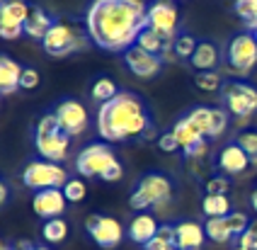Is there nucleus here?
Wrapping results in <instances>:
<instances>
[{
    "instance_id": "obj_1",
    "label": "nucleus",
    "mask_w": 257,
    "mask_h": 250,
    "mask_svg": "<svg viewBox=\"0 0 257 250\" xmlns=\"http://www.w3.org/2000/svg\"><path fill=\"white\" fill-rule=\"evenodd\" d=\"M90 42L112 54H124L136 44L139 34L148 27L146 0H92L83 20Z\"/></svg>"
},
{
    "instance_id": "obj_2",
    "label": "nucleus",
    "mask_w": 257,
    "mask_h": 250,
    "mask_svg": "<svg viewBox=\"0 0 257 250\" xmlns=\"http://www.w3.org/2000/svg\"><path fill=\"white\" fill-rule=\"evenodd\" d=\"M97 134L107 144H121L128 139H146L153 134V119L143 97L131 90H121L97 109Z\"/></svg>"
},
{
    "instance_id": "obj_3",
    "label": "nucleus",
    "mask_w": 257,
    "mask_h": 250,
    "mask_svg": "<svg viewBox=\"0 0 257 250\" xmlns=\"http://www.w3.org/2000/svg\"><path fill=\"white\" fill-rule=\"evenodd\" d=\"M34 148L42 156V161L63 163L71 153V136L61 129L58 117L54 112H46L39 117L34 127Z\"/></svg>"
},
{
    "instance_id": "obj_4",
    "label": "nucleus",
    "mask_w": 257,
    "mask_h": 250,
    "mask_svg": "<svg viewBox=\"0 0 257 250\" xmlns=\"http://www.w3.org/2000/svg\"><path fill=\"white\" fill-rule=\"evenodd\" d=\"M172 192H175V185H172L170 175L151 170V173L141 175V180L136 182V187H134L131 197H128V206L136 209V211L158 209V206L170 202Z\"/></svg>"
},
{
    "instance_id": "obj_5",
    "label": "nucleus",
    "mask_w": 257,
    "mask_h": 250,
    "mask_svg": "<svg viewBox=\"0 0 257 250\" xmlns=\"http://www.w3.org/2000/svg\"><path fill=\"white\" fill-rule=\"evenodd\" d=\"M87 44H90V37H87L85 27L78 30L75 25L63 22V20H54L51 30L46 32V37L42 39V49L54 59H63L68 54L83 51Z\"/></svg>"
},
{
    "instance_id": "obj_6",
    "label": "nucleus",
    "mask_w": 257,
    "mask_h": 250,
    "mask_svg": "<svg viewBox=\"0 0 257 250\" xmlns=\"http://www.w3.org/2000/svg\"><path fill=\"white\" fill-rule=\"evenodd\" d=\"M22 185L29 187L34 192L42 190H54V187H63L71 177L68 170L61 165V163H51V161H32L22 168Z\"/></svg>"
},
{
    "instance_id": "obj_7",
    "label": "nucleus",
    "mask_w": 257,
    "mask_h": 250,
    "mask_svg": "<svg viewBox=\"0 0 257 250\" xmlns=\"http://www.w3.org/2000/svg\"><path fill=\"white\" fill-rule=\"evenodd\" d=\"M226 66L233 75L245 78L257 66V39L252 32L235 34L226 46Z\"/></svg>"
},
{
    "instance_id": "obj_8",
    "label": "nucleus",
    "mask_w": 257,
    "mask_h": 250,
    "mask_svg": "<svg viewBox=\"0 0 257 250\" xmlns=\"http://www.w3.org/2000/svg\"><path fill=\"white\" fill-rule=\"evenodd\" d=\"M221 102L228 114L250 119L257 112V88L245 80H226L221 88Z\"/></svg>"
},
{
    "instance_id": "obj_9",
    "label": "nucleus",
    "mask_w": 257,
    "mask_h": 250,
    "mask_svg": "<svg viewBox=\"0 0 257 250\" xmlns=\"http://www.w3.org/2000/svg\"><path fill=\"white\" fill-rule=\"evenodd\" d=\"M114 161L116 156L112 146L104 144V141H97V144H87L75 156V170L80 177H102Z\"/></svg>"
},
{
    "instance_id": "obj_10",
    "label": "nucleus",
    "mask_w": 257,
    "mask_h": 250,
    "mask_svg": "<svg viewBox=\"0 0 257 250\" xmlns=\"http://www.w3.org/2000/svg\"><path fill=\"white\" fill-rule=\"evenodd\" d=\"M85 231L102 250H114L124 240V226L121 221L109 214H90L85 219Z\"/></svg>"
},
{
    "instance_id": "obj_11",
    "label": "nucleus",
    "mask_w": 257,
    "mask_h": 250,
    "mask_svg": "<svg viewBox=\"0 0 257 250\" xmlns=\"http://www.w3.org/2000/svg\"><path fill=\"white\" fill-rule=\"evenodd\" d=\"M54 114L58 117V124H61V129L68 134V136H80V134H85L87 124H90V117H87V109L85 104L80 102V100H75V97H66V100H61L58 107L54 109Z\"/></svg>"
},
{
    "instance_id": "obj_12",
    "label": "nucleus",
    "mask_w": 257,
    "mask_h": 250,
    "mask_svg": "<svg viewBox=\"0 0 257 250\" xmlns=\"http://www.w3.org/2000/svg\"><path fill=\"white\" fill-rule=\"evenodd\" d=\"M148 27L160 32L163 37L175 39L180 27V13L170 0H153L148 3Z\"/></svg>"
},
{
    "instance_id": "obj_13",
    "label": "nucleus",
    "mask_w": 257,
    "mask_h": 250,
    "mask_svg": "<svg viewBox=\"0 0 257 250\" xmlns=\"http://www.w3.org/2000/svg\"><path fill=\"white\" fill-rule=\"evenodd\" d=\"M124 63H126L128 71L139 78H156L163 71V59L156 54H148L146 49L136 44L124 51Z\"/></svg>"
},
{
    "instance_id": "obj_14",
    "label": "nucleus",
    "mask_w": 257,
    "mask_h": 250,
    "mask_svg": "<svg viewBox=\"0 0 257 250\" xmlns=\"http://www.w3.org/2000/svg\"><path fill=\"white\" fill-rule=\"evenodd\" d=\"M66 204H68V199H66L63 190H58V187L34 192V197H32V209H34V214L42 216L44 221L58 219V216L66 211Z\"/></svg>"
},
{
    "instance_id": "obj_15",
    "label": "nucleus",
    "mask_w": 257,
    "mask_h": 250,
    "mask_svg": "<svg viewBox=\"0 0 257 250\" xmlns=\"http://www.w3.org/2000/svg\"><path fill=\"white\" fill-rule=\"evenodd\" d=\"M216 165H218V170L223 175H243L252 163H250V158H247V153H245L243 148L233 141V144H226V146L218 151Z\"/></svg>"
},
{
    "instance_id": "obj_16",
    "label": "nucleus",
    "mask_w": 257,
    "mask_h": 250,
    "mask_svg": "<svg viewBox=\"0 0 257 250\" xmlns=\"http://www.w3.org/2000/svg\"><path fill=\"white\" fill-rule=\"evenodd\" d=\"M206 240V231L197 221H180L175 223V248L177 250H201Z\"/></svg>"
},
{
    "instance_id": "obj_17",
    "label": "nucleus",
    "mask_w": 257,
    "mask_h": 250,
    "mask_svg": "<svg viewBox=\"0 0 257 250\" xmlns=\"http://www.w3.org/2000/svg\"><path fill=\"white\" fill-rule=\"evenodd\" d=\"M158 228H160V223L158 219L151 214V211H139L131 223H128V238L136 243V245H146L151 238H156L158 235Z\"/></svg>"
},
{
    "instance_id": "obj_18",
    "label": "nucleus",
    "mask_w": 257,
    "mask_h": 250,
    "mask_svg": "<svg viewBox=\"0 0 257 250\" xmlns=\"http://www.w3.org/2000/svg\"><path fill=\"white\" fill-rule=\"evenodd\" d=\"M189 63H192V68H194L197 73L216 71L218 63H221V49H218V44L209 42V39H201L199 44H197V51L192 54Z\"/></svg>"
},
{
    "instance_id": "obj_19",
    "label": "nucleus",
    "mask_w": 257,
    "mask_h": 250,
    "mask_svg": "<svg viewBox=\"0 0 257 250\" xmlns=\"http://www.w3.org/2000/svg\"><path fill=\"white\" fill-rule=\"evenodd\" d=\"M22 68L15 59L0 54V95H13L20 90V75H22Z\"/></svg>"
},
{
    "instance_id": "obj_20",
    "label": "nucleus",
    "mask_w": 257,
    "mask_h": 250,
    "mask_svg": "<svg viewBox=\"0 0 257 250\" xmlns=\"http://www.w3.org/2000/svg\"><path fill=\"white\" fill-rule=\"evenodd\" d=\"M51 25H54V17L49 15L44 8H39V5H32L27 22H25V34L42 42L44 37H46V32L51 30Z\"/></svg>"
},
{
    "instance_id": "obj_21",
    "label": "nucleus",
    "mask_w": 257,
    "mask_h": 250,
    "mask_svg": "<svg viewBox=\"0 0 257 250\" xmlns=\"http://www.w3.org/2000/svg\"><path fill=\"white\" fill-rule=\"evenodd\" d=\"M136 46L146 49L148 54H156V56H160V59H165V56H168V51H172V39L163 37L160 32L151 30V27H146V30L139 34Z\"/></svg>"
},
{
    "instance_id": "obj_22",
    "label": "nucleus",
    "mask_w": 257,
    "mask_h": 250,
    "mask_svg": "<svg viewBox=\"0 0 257 250\" xmlns=\"http://www.w3.org/2000/svg\"><path fill=\"white\" fill-rule=\"evenodd\" d=\"M201 211L209 219H221L230 214V199L228 194H204L201 199Z\"/></svg>"
},
{
    "instance_id": "obj_23",
    "label": "nucleus",
    "mask_w": 257,
    "mask_h": 250,
    "mask_svg": "<svg viewBox=\"0 0 257 250\" xmlns=\"http://www.w3.org/2000/svg\"><path fill=\"white\" fill-rule=\"evenodd\" d=\"M121 90L116 88V83L109 78V75H102V78H97L95 83H92V88H90V97L95 100V102H109L112 97H116Z\"/></svg>"
},
{
    "instance_id": "obj_24",
    "label": "nucleus",
    "mask_w": 257,
    "mask_h": 250,
    "mask_svg": "<svg viewBox=\"0 0 257 250\" xmlns=\"http://www.w3.org/2000/svg\"><path fill=\"white\" fill-rule=\"evenodd\" d=\"M29 10H32V5L27 0H3V5H0V15L17 22V25H22V27L27 22Z\"/></svg>"
},
{
    "instance_id": "obj_25",
    "label": "nucleus",
    "mask_w": 257,
    "mask_h": 250,
    "mask_svg": "<svg viewBox=\"0 0 257 250\" xmlns=\"http://www.w3.org/2000/svg\"><path fill=\"white\" fill-rule=\"evenodd\" d=\"M66 235H68V223L61 219H49L44 221L42 226V238L49 243V245H58V243H63L66 240Z\"/></svg>"
},
{
    "instance_id": "obj_26",
    "label": "nucleus",
    "mask_w": 257,
    "mask_h": 250,
    "mask_svg": "<svg viewBox=\"0 0 257 250\" xmlns=\"http://www.w3.org/2000/svg\"><path fill=\"white\" fill-rule=\"evenodd\" d=\"M233 10L245 22L247 30H257V0H233Z\"/></svg>"
},
{
    "instance_id": "obj_27",
    "label": "nucleus",
    "mask_w": 257,
    "mask_h": 250,
    "mask_svg": "<svg viewBox=\"0 0 257 250\" xmlns=\"http://www.w3.org/2000/svg\"><path fill=\"white\" fill-rule=\"evenodd\" d=\"M204 231H206V238L214 240V243H228V240H233V235L228 231V223H226V216H221V219H206Z\"/></svg>"
},
{
    "instance_id": "obj_28",
    "label": "nucleus",
    "mask_w": 257,
    "mask_h": 250,
    "mask_svg": "<svg viewBox=\"0 0 257 250\" xmlns=\"http://www.w3.org/2000/svg\"><path fill=\"white\" fill-rule=\"evenodd\" d=\"M197 44H199V39L197 37H192V34H177L175 39H172V56L175 59H192V54L197 51Z\"/></svg>"
},
{
    "instance_id": "obj_29",
    "label": "nucleus",
    "mask_w": 257,
    "mask_h": 250,
    "mask_svg": "<svg viewBox=\"0 0 257 250\" xmlns=\"http://www.w3.org/2000/svg\"><path fill=\"white\" fill-rule=\"evenodd\" d=\"M194 85L201 92H221L223 88V78L218 71H204V73L194 75Z\"/></svg>"
},
{
    "instance_id": "obj_30",
    "label": "nucleus",
    "mask_w": 257,
    "mask_h": 250,
    "mask_svg": "<svg viewBox=\"0 0 257 250\" xmlns=\"http://www.w3.org/2000/svg\"><path fill=\"white\" fill-rule=\"evenodd\" d=\"M187 119L201 132L204 139H209V132H211V107H194L187 112Z\"/></svg>"
},
{
    "instance_id": "obj_31",
    "label": "nucleus",
    "mask_w": 257,
    "mask_h": 250,
    "mask_svg": "<svg viewBox=\"0 0 257 250\" xmlns=\"http://www.w3.org/2000/svg\"><path fill=\"white\" fill-rule=\"evenodd\" d=\"M235 144L247 153V158L252 165H257V129H243L235 136Z\"/></svg>"
},
{
    "instance_id": "obj_32",
    "label": "nucleus",
    "mask_w": 257,
    "mask_h": 250,
    "mask_svg": "<svg viewBox=\"0 0 257 250\" xmlns=\"http://www.w3.org/2000/svg\"><path fill=\"white\" fill-rule=\"evenodd\" d=\"M63 194H66V199L71 202V204H80L83 199H85V194H87V185L80 180V177H71L63 187Z\"/></svg>"
},
{
    "instance_id": "obj_33",
    "label": "nucleus",
    "mask_w": 257,
    "mask_h": 250,
    "mask_svg": "<svg viewBox=\"0 0 257 250\" xmlns=\"http://www.w3.org/2000/svg\"><path fill=\"white\" fill-rule=\"evenodd\" d=\"M228 112L226 107H211V132H209V139H218L223 136L226 129H228Z\"/></svg>"
},
{
    "instance_id": "obj_34",
    "label": "nucleus",
    "mask_w": 257,
    "mask_h": 250,
    "mask_svg": "<svg viewBox=\"0 0 257 250\" xmlns=\"http://www.w3.org/2000/svg\"><path fill=\"white\" fill-rule=\"evenodd\" d=\"M226 223H228V231L233 238H240L245 233V228L250 226V219H247V214L243 211H230L228 216H226Z\"/></svg>"
},
{
    "instance_id": "obj_35",
    "label": "nucleus",
    "mask_w": 257,
    "mask_h": 250,
    "mask_svg": "<svg viewBox=\"0 0 257 250\" xmlns=\"http://www.w3.org/2000/svg\"><path fill=\"white\" fill-rule=\"evenodd\" d=\"M228 175H214L206 180V194H228Z\"/></svg>"
},
{
    "instance_id": "obj_36",
    "label": "nucleus",
    "mask_w": 257,
    "mask_h": 250,
    "mask_svg": "<svg viewBox=\"0 0 257 250\" xmlns=\"http://www.w3.org/2000/svg\"><path fill=\"white\" fill-rule=\"evenodd\" d=\"M238 248L257 250V219L250 221V226L245 228V233L238 238Z\"/></svg>"
},
{
    "instance_id": "obj_37",
    "label": "nucleus",
    "mask_w": 257,
    "mask_h": 250,
    "mask_svg": "<svg viewBox=\"0 0 257 250\" xmlns=\"http://www.w3.org/2000/svg\"><path fill=\"white\" fill-rule=\"evenodd\" d=\"M42 83V75L37 68H22V75H20V90H34L39 88Z\"/></svg>"
},
{
    "instance_id": "obj_38",
    "label": "nucleus",
    "mask_w": 257,
    "mask_h": 250,
    "mask_svg": "<svg viewBox=\"0 0 257 250\" xmlns=\"http://www.w3.org/2000/svg\"><path fill=\"white\" fill-rule=\"evenodd\" d=\"M156 146L160 148L163 153H175V151H180V144H177V139H175L172 129H170V132H165V134H160V136H158Z\"/></svg>"
},
{
    "instance_id": "obj_39",
    "label": "nucleus",
    "mask_w": 257,
    "mask_h": 250,
    "mask_svg": "<svg viewBox=\"0 0 257 250\" xmlns=\"http://www.w3.org/2000/svg\"><path fill=\"white\" fill-rule=\"evenodd\" d=\"M143 250H177V248H175L172 240L163 238V235H156V238H151V240L143 245Z\"/></svg>"
},
{
    "instance_id": "obj_40",
    "label": "nucleus",
    "mask_w": 257,
    "mask_h": 250,
    "mask_svg": "<svg viewBox=\"0 0 257 250\" xmlns=\"http://www.w3.org/2000/svg\"><path fill=\"white\" fill-rule=\"evenodd\" d=\"M121 177H124V165L119 161H114L109 168H107V173H104L100 180H104V182H119Z\"/></svg>"
},
{
    "instance_id": "obj_41",
    "label": "nucleus",
    "mask_w": 257,
    "mask_h": 250,
    "mask_svg": "<svg viewBox=\"0 0 257 250\" xmlns=\"http://www.w3.org/2000/svg\"><path fill=\"white\" fill-rule=\"evenodd\" d=\"M8 197H10V187H8V182L0 177V206L8 202Z\"/></svg>"
},
{
    "instance_id": "obj_42",
    "label": "nucleus",
    "mask_w": 257,
    "mask_h": 250,
    "mask_svg": "<svg viewBox=\"0 0 257 250\" xmlns=\"http://www.w3.org/2000/svg\"><path fill=\"white\" fill-rule=\"evenodd\" d=\"M250 206L255 209V214H257V190L252 192V194H250Z\"/></svg>"
},
{
    "instance_id": "obj_43",
    "label": "nucleus",
    "mask_w": 257,
    "mask_h": 250,
    "mask_svg": "<svg viewBox=\"0 0 257 250\" xmlns=\"http://www.w3.org/2000/svg\"><path fill=\"white\" fill-rule=\"evenodd\" d=\"M37 250H54V248H46V245H37Z\"/></svg>"
},
{
    "instance_id": "obj_44",
    "label": "nucleus",
    "mask_w": 257,
    "mask_h": 250,
    "mask_svg": "<svg viewBox=\"0 0 257 250\" xmlns=\"http://www.w3.org/2000/svg\"><path fill=\"white\" fill-rule=\"evenodd\" d=\"M3 250H15V245H5V248H3Z\"/></svg>"
},
{
    "instance_id": "obj_45",
    "label": "nucleus",
    "mask_w": 257,
    "mask_h": 250,
    "mask_svg": "<svg viewBox=\"0 0 257 250\" xmlns=\"http://www.w3.org/2000/svg\"><path fill=\"white\" fill-rule=\"evenodd\" d=\"M3 248H5V243H3V240H0V250H3Z\"/></svg>"
},
{
    "instance_id": "obj_46",
    "label": "nucleus",
    "mask_w": 257,
    "mask_h": 250,
    "mask_svg": "<svg viewBox=\"0 0 257 250\" xmlns=\"http://www.w3.org/2000/svg\"><path fill=\"white\" fill-rule=\"evenodd\" d=\"M252 34H255V39H257V30H255V32H252Z\"/></svg>"
},
{
    "instance_id": "obj_47",
    "label": "nucleus",
    "mask_w": 257,
    "mask_h": 250,
    "mask_svg": "<svg viewBox=\"0 0 257 250\" xmlns=\"http://www.w3.org/2000/svg\"><path fill=\"white\" fill-rule=\"evenodd\" d=\"M235 250H245V248H235Z\"/></svg>"
},
{
    "instance_id": "obj_48",
    "label": "nucleus",
    "mask_w": 257,
    "mask_h": 250,
    "mask_svg": "<svg viewBox=\"0 0 257 250\" xmlns=\"http://www.w3.org/2000/svg\"><path fill=\"white\" fill-rule=\"evenodd\" d=\"M0 5H3V0H0Z\"/></svg>"
}]
</instances>
